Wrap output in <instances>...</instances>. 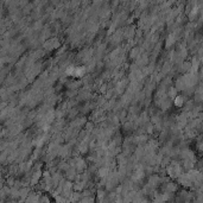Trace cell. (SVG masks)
Instances as JSON below:
<instances>
[{
	"label": "cell",
	"instance_id": "1",
	"mask_svg": "<svg viewBox=\"0 0 203 203\" xmlns=\"http://www.w3.org/2000/svg\"><path fill=\"white\" fill-rule=\"evenodd\" d=\"M182 102H183V99H182V98H179V96L175 99V103H176L177 106H181V105H182Z\"/></svg>",
	"mask_w": 203,
	"mask_h": 203
}]
</instances>
